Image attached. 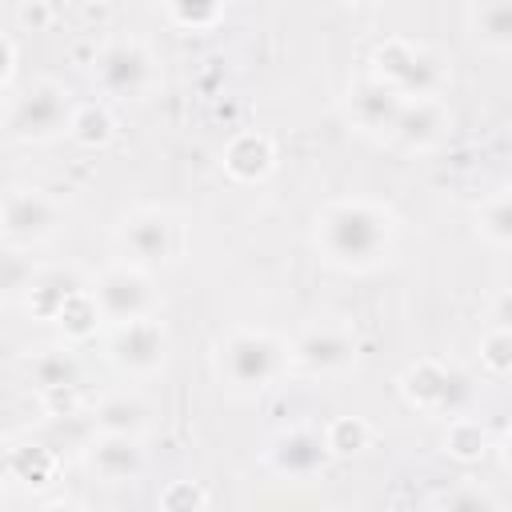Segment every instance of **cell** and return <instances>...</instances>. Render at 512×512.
Listing matches in <instances>:
<instances>
[{"label":"cell","instance_id":"obj_1","mask_svg":"<svg viewBox=\"0 0 512 512\" xmlns=\"http://www.w3.org/2000/svg\"><path fill=\"white\" fill-rule=\"evenodd\" d=\"M396 244V220L372 200H332L316 216V248L336 268H372Z\"/></svg>","mask_w":512,"mask_h":512},{"label":"cell","instance_id":"obj_2","mask_svg":"<svg viewBox=\"0 0 512 512\" xmlns=\"http://www.w3.org/2000/svg\"><path fill=\"white\" fill-rule=\"evenodd\" d=\"M284 368V348L276 336L256 328H236L216 348V372L232 392H260Z\"/></svg>","mask_w":512,"mask_h":512},{"label":"cell","instance_id":"obj_3","mask_svg":"<svg viewBox=\"0 0 512 512\" xmlns=\"http://www.w3.org/2000/svg\"><path fill=\"white\" fill-rule=\"evenodd\" d=\"M400 392L412 408L428 412V416H460L468 412L472 396H476V384L464 368L456 364H444V360H420L412 364L404 376H400Z\"/></svg>","mask_w":512,"mask_h":512},{"label":"cell","instance_id":"obj_4","mask_svg":"<svg viewBox=\"0 0 512 512\" xmlns=\"http://www.w3.org/2000/svg\"><path fill=\"white\" fill-rule=\"evenodd\" d=\"M376 80H384L396 96L420 100V96H440L444 88V64L436 52L412 44V40H384L372 56Z\"/></svg>","mask_w":512,"mask_h":512},{"label":"cell","instance_id":"obj_5","mask_svg":"<svg viewBox=\"0 0 512 512\" xmlns=\"http://www.w3.org/2000/svg\"><path fill=\"white\" fill-rule=\"evenodd\" d=\"M88 292L96 300L100 320H112V324L140 320V316L156 312V288L144 276V268H136V264H116V268L100 272Z\"/></svg>","mask_w":512,"mask_h":512},{"label":"cell","instance_id":"obj_6","mask_svg":"<svg viewBox=\"0 0 512 512\" xmlns=\"http://www.w3.org/2000/svg\"><path fill=\"white\" fill-rule=\"evenodd\" d=\"M68 120H72L68 88L56 80H40L16 100V108L8 116V132L20 140H52V136L68 132Z\"/></svg>","mask_w":512,"mask_h":512},{"label":"cell","instance_id":"obj_7","mask_svg":"<svg viewBox=\"0 0 512 512\" xmlns=\"http://www.w3.org/2000/svg\"><path fill=\"white\" fill-rule=\"evenodd\" d=\"M96 80L108 96L116 100H140L148 96V88L156 84V64L152 52L140 40H112L100 56H96Z\"/></svg>","mask_w":512,"mask_h":512},{"label":"cell","instance_id":"obj_8","mask_svg":"<svg viewBox=\"0 0 512 512\" xmlns=\"http://www.w3.org/2000/svg\"><path fill=\"white\" fill-rule=\"evenodd\" d=\"M108 356H112L116 368L136 372V376H148L168 356V332H164V324L156 316L124 320V324H116V332L108 340Z\"/></svg>","mask_w":512,"mask_h":512},{"label":"cell","instance_id":"obj_9","mask_svg":"<svg viewBox=\"0 0 512 512\" xmlns=\"http://www.w3.org/2000/svg\"><path fill=\"white\" fill-rule=\"evenodd\" d=\"M120 244L128 252V260L136 268H156V264H168L180 248V228L168 212H156V208H144L136 216L124 220L120 228Z\"/></svg>","mask_w":512,"mask_h":512},{"label":"cell","instance_id":"obj_10","mask_svg":"<svg viewBox=\"0 0 512 512\" xmlns=\"http://www.w3.org/2000/svg\"><path fill=\"white\" fill-rule=\"evenodd\" d=\"M328 444H324V432L316 428H288L280 436H272L264 460L276 476H288V480H312L324 464H328Z\"/></svg>","mask_w":512,"mask_h":512},{"label":"cell","instance_id":"obj_11","mask_svg":"<svg viewBox=\"0 0 512 512\" xmlns=\"http://www.w3.org/2000/svg\"><path fill=\"white\" fill-rule=\"evenodd\" d=\"M284 360H292L296 368L312 372V376H324V372H340L356 360V340L336 328V324H324V328H308L304 336H296V344L284 352Z\"/></svg>","mask_w":512,"mask_h":512},{"label":"cell","instance_id":"obj_12","mask_svg":"<svg viewBox=\"0 0 512 512\" xmlns=\"http://www.w3.org/2000/svg\"><path fill=\"white\" fill-rule=\"evenodd\" d=\"M448 120H452V116H448V108L440 104V96L404 100L388 136H396L404 148H432V144H440V140H444Z\"/></svg>","mask_w":512,"mask_h":512},{"label":"cell","instance_id":"obj_13","mask_svg":"<svg viewBox=\"0 0 512 512\" xmlns=\"http://www.w3.org/2000/svg\"><path fill=\"white\" fill-rule=\"evenodd\" d=\"M0 208H4V232L16 236V240H44V236H52L56 224H60V208H56L44 192L20 188V192L4 196Z\"/></svg>","mask_w":512,"mask_h":512},{"label":"cell","instance_id":"obj_14","mask_svg":"<svg viewBox=\"0 0 512 512\" xmlns=\"http://www.w3.org/2000/svg\"><path fill=\"white\" fill-rule=\"evenodd\" d=\"M84 464L92 468V476H100L104 484H124L144 468V452L136 448V436H120V432H100L88 452Z\"/></svg>","mask_w":512,"mask_h":512},{"label":"cell","instance_id":"obj_15","mask_svg":"<svg viewBox=\"0 0 512 512\" xmlns=\"http://www.w3.org/2000/svg\"><path fill=\"white\" fill-rule=\"evenodd\" d=\"M400 104H404V96H396V92H392L384 80H376V76L360 80V84L352 88V100H348L352 120H356L364 132H392Z\"/></svg>","mask_w":512,"mask_h":512},{"label":"cell","instance_id":"obj_16","mask_svg":"<svg viewBox=\"0 0 512 512\" xmlns=\"http://www.w3.org/2000/svg\"><path fill=\"white\" fill-rule=\"evenodd\" d=\"M272 140L264 132H240L228 148H224V168L236 176V180H264L272 172Z\"/></svg>","mask_w":512,"mask_h":512},{"label":"cell","instance_id":"obj_17","mask_svg":"<svg viewBox=\"0 0 512 512\" xmlns=\"http://www.w3.org/2000/svg\"><path fill=\"white\" fill-rule=\"evenodd\" d=\"M28 372H32V380H36V388L40 392H72L76 384H80V360H76V352L72 348H64V344H56V348H40L36 356H32V364H28Z\"/></svg>","mask_w":512,"mask_h":512},{"label":"cell","instance_id":"obj_18","mask_svg":"<svg viewBox=\"0 0 512 512\" xmlns=\"http://www.w3.org/2000/svg\"><path fill=\"white\" fill-rule=\"evenodd\" d=\"M96 428L100 432H120V436H140L148 428V404L140 396H128V392L104 396L96 404Z\"/></svg>","mask_w":512,"mask_h":512},{"label":"cell","instance_id":"obj_19","mask_svg":"<svg viewBox=\"0 0 512 512\" xmlns=\"http://www.w3.org/2000/svg\"><path fill=\"white\" fill-rule=\"evenodd\" d=\"M472 28H476L480 48L508 52L512 48V8H508V0H480L476 16H472Z\"/></svg>","mask_w":512,"mask_h":512},{"label":"cell","instance_id":"obj_20","mask_svg":"<svg viewBox=\"0 0 512 512\" xmlns=\"http://www.w3.org/2000/svg\"><path fill=\"white\" fill-rule=\"evenodd\" d=\"M444 452L456 456V460H480L488 452V432L480 428V420L472 416H452L448 424V436H444Z\"/></svg>","mask_w":512,"mask_h":512},{"label":"cell","instance_id":"obj_21","mask_svg":"<svg viewBox=\"0 0 512 512\" xmlns=\"http://www.w3.org/2000/svg\"><path fill=\"white\" fill-rule=\"evenodd\" d=\"M72 292H80L76 276H68V272H48V276H40V280L32 284V312L44 316V320H56V312L64 308V300H68Z\"/></svg>","mask_w":512,"mask_h":512},{"label":"cell","instance_id":"obj_22","mask_svg":"<svg viewBox=\"0 0 512 512\" xmlns=\"http://www.w3.org/2000/svg\"><path fill=\"white\" fill-rule=\"evenodd\" d=\"M68 136H76L80 144L96 148V144H108L112 136V116L100 108V104H84V108H72V120H68Z\"/></svg>","mask_w":512,"mask_h":512},{"label":"cell","instance_id":"obj_23","mask_svg":"<svg viewBox=\"0 0 512 512\" xmlns=\"http://www.w3.org/2000/svg\"><path fill=\"white\" fill-rule=\"evenodd\" d=\"M324 444L332 456H352L360 448H368V424L356 420V416H340L324 428Z\"/></svg>","mask_w":512,"mask_h":512},{"label":"cell","instance_id":"obj_24","mask_svg":"<svg viewBox=\"0 0 512 512\" xmlns=\"http://www.w3.org/2000/svg\"><path fill=\"white\" fill-rule=\"evenodd\" d=\"M480 236L496 248H508L512 244V208H508V196H492L484 208H480Z\"/></svg>","mask_w":512,"mask_h":512},{"label":"cell","instance_id":"obj_25","mask_svg":"<svg viewBox=\"0 0 512 512\" xmlns=\"http://www.w3.org/2000/svg\"><path fill=\"white\" fill-rule=\"evenodd\" d=\"M56 320L64 324V332H72V336H88V332L96 328V320H100V312H96V300H92V292H88V288L72 292V296L64 300V308L56 312Z\"/></svg>","mask_w":512,"mask_h":512},{"label":"cell","instance_id":"obj_26","mask_svg":"<svg viewBox=\"0 0 512 512\" xmlns=\"http://www.w3.org/2000/svg\"><path fill=\"white\" fill-rule=\"evenodd\" d=\"M512 336H508V324H496L484 340H480V360H484V368L496 376V380H504L508 376V368H512Z\"/></svg>","mask_w":512,"mask_h":512},{"label":"cell","instance_id":"obj_27","mask_svg":"<svg viewBox=\"0 0 512 512\" xmlns=\"http://www.w3.org/2000/svg\"><path fill=\"white\" fill-rule=\"evenodd\" d=\"M52 468H56V460H52L44 448H20V452L12 456V476H16L20 484H44V480L52 476Z\"/></svg>","mask_w":512,"mask_h":512},{"label":"cell","instance_id":"obj_28","mask_svg":"<svg viewBox=\"0 0 512 512\" xmlns=\"http://www.w3.org/2000/svg\"><path fill=\"white\" fill-rule=\"evenodd\" d=\"M436 508H448V512H480V508H496V496H488L480 484H460L452 492H440L436 496Z\"/></svg>","mask_w":512,"mask_h":512},{"label":"cell","instance_id":"obj_29","mask_svg":"<svg viewBox=\"0 0 512 512\" xmlns=\"http://www.w3.org/2000/svg\"><path fill=\"white\" fill-rule=\"evenodd\" d=\"M168 4L180 24H208V20H216L224 0H168Z\"/></svg>","mask_w":512,"mask_h":512},{"label":"cell","instance_id":"obj_30","mask_svg":"<svg viewBox=\"0 0 512 512\" xmlns=\"http://www.w3.org/2000/svg\"><path fill=\"white\" fill-rule=\"evenodd\" d=\"M164 508H180V504H192V508H204L208 504V496L200 492V488H192V484H176L172 492H164V500H160Z\"/></svg>","mask_w":512,"mask_h":512},{"label":"cell","instance_id":"obj_31","mask_svg":"<svg viewBox=\"0 0 512 512\" xmlns=\"http://www.w3.org/2000/svg\"><path fill=\"white\" fill-rule=\"evenodd\" d=\"M28 276V268L20 264V260H12V256H4L0 260V296L8 292V288H20V280Z\"/></svg>","mask_w":512,"mask_h":512},{"label":"cell","instance_id":"obj_32","mask_svg":"<svg viewBox=\"0 0 512 512\" xmlns=\"http://www.w3.org/2000/svg\"><path fill=\"white\" fill-rule=\"evenodd\" d=\"M20 24H32V28H44V24H48V8H44V4H28V8L20 12Z\"/></svg>","mask_w":512,"mask_h":512},{"label":"cell","instance_id":"obj_33","mask_svg":"<svg viewBox=\"0 0 512 512\" xmlns=\"http://www.w3.org/2000/svg\"><path fill=\"white\" fill-rule=\"evenodd\" d=\"M12 60H16V52H12V44L0 36V84L8 80V72H12Z\"/></svg>","mask_w":512,"mask_h":512},{"label":"cell","instance_id":"obj_34","mask_svg":"<svg viewBox=\"0 0 512 512\" xmlns=\"http://www.w3.org/2000/svg\"><path fill=\"white\" fill-rule=\"evenodd\" d=\"M0 236H4V208H0Z\"/></svg>","mask_w":512,"mask_h":512}]
</instances>
